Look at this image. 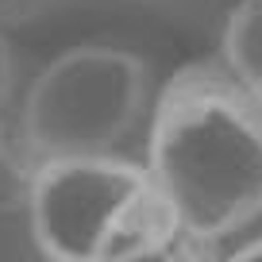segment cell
I'll return each instance as SVG.
<instances>
[{"label": "cell", "instance_id": "1", "mask_svg": "<svg viewBox=\"0 0 262 262\" xmlns=\"http://www.w3.org/2000/svg\"><path fill=\"white\" fill-rule=\"evenodd\" d=\"M139 162L178 235L216 251L262 216V97L216 58L185 66L158 85Z\"/></svg>", "mask_w": 262, "mask_h": 262}, {"label": "cell", "instance_id": "2", "mask_svg": "<svg viewBox=\"0 0 262 262\" xmlns=\"http://www.w3.org/2000/svg\"><path fill=\"white\" fill-rule=\"evenodd\" d=\"M155 97L158 81L143 54L81 42L35 74L12 135L31 170L77 158H139Z\"/></svg>", "mask_w": 262, "mask_h": 262}, {"label": "cell", "instance_id": "3", "mask_svg": "<svg viewBox=\"0 0 262 262\" xmlns=\"http://www.w3.org/2000/svg\"><path fill=\"white\" fill-rule=\"evenodd\" d=\"M24 212L42 262H143L181 239L139 158L35 166Z\"/></svg>", "mask_w": 262, "mask_h": 262}, {"label": "cell", "instance_id": "4", "mask_svg": "<svg viewBox=\"0 0 262 262\" xmlns=\"http://www.w3.org/2000/svg\"><path fill=\"white\" fill-rule=\"evenodd\" d=\"M216 62L254 97H262V0H239L228 12Z\"/></svg>", "mask_w": 262, "mask_h": 262}, {"label": "cell", "instance_id": "5", "mask_svg": "<svg viewBox=\"0 0 262 262\" xmlns=\"http://www.w3.org/2000/svg\"><path fill=\"white\" fill-rule=\"evenodd\" d=\"M31 166L19 155V143L12 131L0 127V208H24Z\"/></svg>", "mask_w": 262, "mask_h": 262}, {"label": "cell", "instance_id": "6", "mask_svg": "<svg viewBox=\"0 0 262 262\" xmlns=\"http://www.w3.org/2000/svg\"><path fill=\"white\" fill-rule=\"evenodd\" d=\"M143 262H220V254L212 251V247H196L189 243V239H178V243H170L166 251L150 254V258Z\"/></svg>", "mask_w": 262, "mask_h": 262}, {"label": "cell", "instance_id": "7", "mask_svg": "<svg viewBox=\"0 0 262 262\" xmlns=\"http://www.w3.org/2000/svg\"><path fill=\"white\" fill-rule=\"evenodd\" d=\"M220 262H262V235L243 243V247H235L231 254H220Z\"/></svg>", "mask_w": 262, "mask_h": 262}, {"label": "cell", "instance_id": "8", "mask_svg": "<svg viewBox=\"0 0 262 262\" xmlns=\"http://www.w3.org/2000/svg\"><path fill=\"white\" fill-rule=\"evenodd\" d=\"M0 89H4V50H0Z\"/></svg>", "mask_w": 262, "mask_h": 262}]
</instances>
